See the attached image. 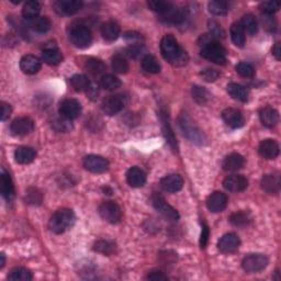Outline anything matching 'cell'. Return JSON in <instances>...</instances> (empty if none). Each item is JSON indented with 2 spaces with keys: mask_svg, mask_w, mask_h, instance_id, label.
Wrapping results in <instances>:
<instances>
[{
  "mask_svg": "<svg viewBox=\"0 0 281 281\" xmlns=\"http://www.w3.org/2000/svg\"><path fill=\"white\" fill-rule=\"evenodd\" d=\"M41 60L36 56L28 54L20 60V68L28 75H33L41 70Z\"/></svg>",
  "mask_w": 281,
  "mask_h": 281,
  "instance_id": "obj_22",
  "label": "cell"
},
{
  "mask_svg": "<svg viewBox=\"0 0 281 281\" xmlns=\"http://www.w3.org/2000/svg\"><path fill=\"white\" fill-rule=\"evenodd\" d=\"M70 41L78 48H87L92 42V33L86 26L78 24L70 28L68 33Z\"/></svg>",
  "mask_w": 281,
  "mask_h": 281,
  "instance_id": "obj_5",
  "label": "cell"
},
{
  "mask_svg": "<svg viewBox=\"0 0 281 281\" xmlns=\"http://www.w3.org/2000/svg\"><path fill=\"white\" fill-rule=\"evenodd\" d=\"M30 26L38 33H46L52 28V21L48 16H38L30 22Z\"/></svg>",
  "mask_w": 281,
  "mask_h": 281,
  "instance_id": "obj_39",
  "label": "cell"
},
{
  "mask_svg": "<svg viewBox=\"0 0 281 281\" xmlns=\"http://www.w3.org/2000/svg\"><path fill=\"white\" fill-rule=\"evenodd\" d=\"M111 64L112 70L118 74H126L128 70V62L121 54H116L111 60Z\"/></svg>",
  "mask_w": 281,
  "mask_h": 281,
  "instance_id": "obj_41",
  "label": "cell"
},
{
  "mask_svg": "<svg viewBox=\"0 0 281 281\" xmlns=\"http://www.w3.org/2000/svg\"><path fill=\"white\" fill-rule=\"evenodd\" d=\"M280 8V4L277 2H262L260 6V9L264 14L266 16H272L274 14H276Z\"/></svg>",
  "mask_w": 281,
  "mask_h": 281,
  "instance_id": "obj_50",
  "label": "cell"
},
{
  "mask_svg": "<svg viewBox=\"0 0 281 281\" xmlns=\"http://www.w3.org/2000/svg\"><path fill=\"white\" fill-rule=\"evenodd\" d=\"M82 7L80 0H58L53 4L56 14L60 16H72L77 14Z\"/></svg>",
  "mask_w": 281,
  "mask_h": 281,
  "instance_id": "obj_12",
  "label": "cell"
},
{
  "mask_svg": "<svg viewBox=\"0 0 281 281\" xmlns=\"http://www.w3.org/2000/svg\"><path fill=\"white\" fill-rule=\"evenodd\" d=\"M87 96L89 97V99L92 100H96L98 98L99 96V86L96 82H90V86L87 89Z\"/></svg>",
  "mask_w": 281,
  "mask_h": 281,
  "instance_id": "obj_56",
  "label": "cell"
},
{
  "mask_svg": "<svg viewBox=\"0 0 281 281\" xmlns=\"http://www.w3.org/2000/svg\"><path fill=\"white\" fill-rule=\"evenodd\" d=\"M150 201L152 204L155 208V210L160 213L166 220L170 222H177L179 220V213L177 212V210L174 209L170 204H168L162 194L155 192L152 196Z\"/></svg>",
  "mask_w": 281,
  "mask_h": 281,
  "instance_id": "obj_6",
  "label": "cell"
},
{
  "mask_svg": "<svg viewBox=\"0 0 281 281\" xmlns=\"http://www.w3.org/2000/svg\"><path fill=\"white\" fill-rule=\"evenodd\" d=\"M260 118L262 126L266 128H274L279 122V114L276 109L272 106H265L260 112Z\"/></svg>",
  "mask_w": 281,
  "mask_h": 281,
  "instance_id": "obj_29",
  "label": "cell"
},
{
  "mask_svg": "<svg viewBox=\"0 0 281 281\" xmlns=\"http://www.w3.org/2000/svg\"><path fill=\"white\" fill-rule=\"evenodd\" d=\"M160 52L168 63L172 66L182 67L187 65L189 62V56L186 50L179 46L175 36L167 34L160 41Z\"/></svg>",
  "mask_w": 281,
  "mask_h": 281,
  "instance_id": "obj_1",
  "label": "cell"
},
{
  "mask_svg": "<svg viewBox=\"0 0 281 281\" xmlns=\"http://www.w3.org/2000/svg\"><path fill=\"white\" fill-rule=\"evenodd\" d=\"M258 152H260V156L264 157L265 160H274L278 157L280 148L276 140L267 138L262 140Z\"/></svg>",
  "mask_w": 281,
  "mask_h": 281,
  "instance_id": "obj_20",
  "label": "cell"
},
{
  "mask_svg": "<svg viewBox=\"0 0 281 281\" xmlns=\"http://www.w3.org/2000/svg\"><path fill=\"white\" fill-rule=\"evenodd\" d=\"M148 279L153 281H166L168 280V277L167 274H165L160 270H153L148 274Z\"/></svg>",
  "mask_w": 281,
  "mask_h": 281,
  "instance_id": "obj_55",
  "label": "cell"
},
{
  "mask_svg": "<svg viewBox=\"0 0 281 281\" xmlns=\"http://www.w3.org/2000/svg\"><path fill=\"white\" fill-rule=\"evenodd\" d=\"M222 119L226 124L232 128H240L244 126L245 120L242 112L234 108H228L222 112Z\"/></svg>",
  "mask_w": 281,
  "mask_h": 281,
  "instance_id": "obj_17",
  "label": "cell"
},
{
  "mask_svg": "<svg viewBox=\"0 0 281 281\" xmlns=\"http://www.w3.org/2000/svg\"><path fill=\"white\" fill-rule=\"evenodd\" d=\"M52 128L58 132L67 133L72 128V124L70 120L66 119V118L60 116V118H56V119H54L52 121Z\"/></svg>",
  "mask_w": 281,
  "mask_h": 281,
  "instance_id": "obj_46",
  "label": "cell"
},
{
  "mask_svg": "<svg viewBox=\"0 0 281 281\" xmlns=\"http://www.w3.org/2000/svg\"><path fill=\"white\" fill-rule=\"evenodd\" d=\"M235 70H236V72H238V74L242 77L252 78L255 76L254 67L248 63H245V62H240V63H238V65H236Z\"/></svg>",
  "mask_w": 281,
  "mask_h": 281,
  "instance_id": "obj_48",
  "label": "cell"
},
{
  "mask_svg": "<svg viewBox=\"0 0 281 281\" xmlns=\"http://www.w3.org/2000/svg\"><path fill=\"white\" fill-rule=\"evenodd\" d=\"M192 97L199 104H206L210 99V94L204 87L194 86L192 87Z\"/></svg>",
  "mask_w": 281,
  "mask_h": 281,
  "instance_id": "obj_47",
  "label": "cell"
},
{
  "mask_svg": "<svg viewBox=\"0 0 281 281\" xmlns=\"http://www.w3.org/2000/svg\"><path fill=\"white\" fill-rule=\"evenodd\" d=\"M230 33H231V38L236 46L243 48L245 46L246 33L240 22H236V24H232L231 29H230Z\"/></svg>",
  "mask_w": 281,
  "mask_h": 281,
  "instance_id": "obj_32",
  "label": "cell"
},
{
  "mask_svg": "<svg viewBox=\"0 0 281 281\" xmlns=\"http://www.w3.org/2000/svg\"><path fill=\"white\" fill-rule=\"evenodd\" d=\"M99 214L106 222L116 224L122 218V210L114 201H104L99 206Z\"/></svg>",
  "mask_w": 281,
  "mask_h": 281,
  "instance_id": "obj_8",
  "label": "cell"
},
{
  "mask_svg": "<svg viewBox=\"0 0 281 281\" xmlns=\"http://www.w3.org/2000/svg\"><path fill=\"white\" fill-rule=\"evenodd\" d=\"M75 218H76L72 210L63 208V209L56 211L50 216L48 221V228L55 234H63L67 230L74 226Z\"/></svg>",
  "mask_w": 281,
  "mask_h": 281,
  "instance_id": "obj_2",
  "label": "cell"
},
{
  "mask_svg": "<svg viewBox=\"0 0 281 281\" xmlns=\"http://www.w3.org/2000/svg\"><path fill=\"white\" fill-rule=\"evenodd\" d=\"M262 189L269 194H276L280 190V179L278 175H266L260 182Z\"/></svg>",
  "mask_w": 281,
  "mask_h": 281,
  "instance_id": "obj_30",
  "label": "cell"
},
{
  "mask_svg": "<svg viewBox=\"0 0 281 281\" xmlns=\"http://www.w3.org/2000/svg\"><path fill=\"white\" fill-rule=\"evenodd\" d=\"M60 114L68 120H75L82 114V104L76 99H65L60 104Z\"/></svg>",
  "mask_w": 281,
  "mask_h": 281,
  "instance_id": "obj_10",
  "label": "cell"
},
{
  "mask_svg": "<svg viewBox=\"0 0 281 281\" xmlns=\"http://www.w3.org/2000/svg\"><path fill=\"white\" fill-rule=\"evenodd\" d=\"M228 206V196L221 191H216L211 194L206 199V206L211 212L218 213L226 210Z\"/></svg>",
  "mask_w": 281,
  "mask_h": 281,
  "instance_id": "obj_16",
  "label": "cell"
},
{
  "mask_svg": "<svg viewBox=\"0 0 281 281\" xmlns=\"http://www.w3.org/2000/svg\"><path fill=\"white\" fill-rule=\"evenodd\" d=\"M230 222H231L232 226L236 228H246L252 222V218L247 212L244 211H238L235 212L233 214L230 216Z\"/></svg>",
  "mask_w": 281,
  "mask_h": 281,
  "instance_id": "obj_36",
  "label": "cell"
},
{
  "mask_svg": "<svg viewBox=\"0 0 281 281\" xmlns=\"http://www.w3.org/2000/svg\"><path fill=\"white\" fill-rule=\"evenodd\" d=\"M210 236V230L209 226L206 223L202 224V232H201V238H200V247L201 248H206L208 240H209Z\"/></svg>",
  "mask_w": 281,
  "mask_h": 281,
  "instance_id": "obj_54",
  "label": "cell"
},
{
  "mask_svg": "<svg viewBox=\"0 0 281 281\" xmlns=\"http://www.w3.org/2000/svg\"><path fill=\"white\" fill-rule=\"evenodd\" d=\"M94 250L104 256H111L116 252V245L112 240H100L94 244Z\"/></svg>",
  "mask_w": 281,
  "mask_h": 281,
  "instance_id": "obj_31",
  "label": "cell"
},
{
  "mask_svg": "<svg viewBox=\"0 0 281 281\" xmlns=\"http://www.w3.org/2000/svg\"><path fill=\"white\" fill-rule=\"evenodd\" d=\"M142 68L150 74H158L160 72V65L155 56L148 54L142 60Z\"/></svg>",
  "mask_w": 281,
  "mask_h": 281,
  "instance_id": "obj_37",
  "label": "cell"
},
{
  "mask_svg": "<svg viewBox=\"0 0 281 281\" xmlns=\"http://www.w3.org/2000/svg\"><path fill=\"white\" fill-rule=\"evenodd\" d=\"M245 166V158L238 153L228 155L222 162V167L226 172H238Z\"/></svg>",
  "mask_w": 281,
  "mask_h": 281,
  "instance_id": "obj_24",
  "label": "cell"
},
{
  "mask_svg": "<svg viewBox=\"0 0 281 281\" xmlns=\"http://www.w3.org/2000/svg\"><path fill=\"white\" fill-rule=\"evenodd\" d=\"M41 12V4L38 2H26L22 9V16L26 20H34Z\"/></svg>",
  "mask_w": 281,
  "mask_h": 281,
  "instance_id": "obj_34",
  "label": "cell"
},
{
  "mask_svg": "<svg viewBox=\"0 0 281 281\" xmlns=\"http://www.w3.org/2000/svg\"><path fill=\"white\" fill-rule=\"evenodd\" d=\"M200 75L202 78H204V80H206L208 82H212L218 80V76H220V72L213 68H206L201 72Z\"/></svg>",
  "mask_w": 281,
  "mask_h": 281,
  "instance_id": "obj_52",
  "label": "cell"
},
{
  "mask_svg": "<svg viewBox=\"0 0 281 281\" xmlns=\"http://www.w3.org/2000/svg\"><path fill=\"white\" fill-rule=\"evenodd\" d=\"M179 126H180L184 136L192 143L198 145H204L206 143V140L204 134L194 124V122L187 114H182L179 116Z\"/></svg>",
  "mask_w": 281,
  "mask_h": 281,
  "instance_id": "obj_3",
  "label": "cell"
},
{
  "mask_svg": "<svg viewBox=\"0 0 281 281\" xmlns=\"http://www.w3.org/2000/svg\"><path fill=\"white\" fill-rule=\"evenodd\" d=\"M0 191L4 199L10 202L14 196V186L9 174L2 168V174H0Z\"/></svg>",
  "mask_w": 281,
  "mask_h": 281,
  "instance_id": "obj_21",
  "label": "cell"
},
{
  "mask_svg": "<svg viewBox=\"0 0 281 281\" xmlns=\"http://www.w3.org/2000/svg\"><path fill=\"white\" fill-rule=\"evenodd\" d=\"M36 152L29 146H20L14 152V160L18 164L28 165L36 160Z\"/></svg>",
  "mask_w": 281,
  "mask_h": 281,
  "instance_id": "obj_26",
  "label": "cell"
},
{
  "mask_svg": "<svg viewBox=\"0 0 281 281\" xmlns=\"http://www.w3.org/2000/svg\"><path fill=\"white\" fill-rule=\"evenodd\" d=\"M187 18V11L182 8H178L176 6L167 11V12L160 14V20L167 24H180Z\"/></svg>",
  "mask_w": 281,
  "mask_h": 281,
  "instance_id": "obj_15",
  "label": "cell"
},
{
  "mask_svg": "<svg viewBox=\"0 0 281 281\" xmlns=\"http://www.w3.org/2000/svg\"><path fill=\"white\" fill-rule=\"evenodd\" d=\"M32 274L26 268L16 267L8 274V279L11 281H31Z\"/></svg>",
  "mask_w": 281,
  "mask_h": 281,
  "instance_id": "obj_42",
  "label": "cell"
},
{
  "mask_svg": "<svg viewBox=\"0 0 281 281\" xmlns=\"http://www.w3.org/2000/svg\"><path fill=\"white\" fill-rule=\"evenodd\" d=\"M209 26H210V31H211V36H223L224 33L221 29V26H218L216 21H210L209 22Z\"/></svg>",
  "mask_w": 281,
  "mask_h": 281,
  "instance_id": "obj_57",
  "label": "cell"
},
{
  "mask_svg": "<svg viewBox=\"0 0 281 281\" xmlns=\"http://www.w3.org/2000/svg\"><path fill=\"white\" fill-rule=\"evenodd\" d=\"M146 53V48L143 46L142 43L140 44H132V46H128L126 48V54L130 56L132 58H144Z\"/></svg>",
  "mask_w": 281,
  "mask_h": 281,
  "instance_id": "obj_49",
  "label": "cell"
},
{
  "mask_svg": "<svg viewBox=\"0 0 281 281\" xmlns=\"http://www.w3.org/2000/svg\"><path fill=\"white\" fill-rule=\"evenodd\" d=\"M126 182L133 188L143 187L146 182V175L140 168L134 166L126 172Z\"/></svg>",
  "mask_w": 281,
  "mask_h": 281,
  "instance_id": "obj_25",
  "label": "cell"
},
{
  "mask_svg": "<svg viewBox=\"0 0 281 281\" xmlns=\"http://www.w3.org/2000/svg\"><path fill=\"white\" fill-rule=\"evenodd\" d=\"M84 167L88 172L101 174L109 170V162L99 155H88L84 158Z\"/></svg>",
  "mask_w": 281,
  "mask_h": 281,
  "instance_id": "obj_11",
  "label": "cell"
},
{
  "mask_svg": "<svg viewBox=\"0 0 281 281\" xmlns=\"http://www.w3.org/2000/svg\"><path fill=\"white\" fill-rule=\"evenodd\" d=\"M11 111H12V109H11L10 104H6V102L2 104V121H6L7 119H9V116L11 114Z\"/></svg>",
  "mask_w": 281,
  "mask_h": 281,
  "instance_id": "obj_58",
  "label": "cell"
},
{
  "mask_svg": "<svg viewBox=\"0 0 281 281\" xmlns=\"http://www.w3.org/2000/svg\"><path fill=\"white\" fill-rule=\"evenodd\" d=\"M184 186L182 177L178 174H170L166 177H164L160 180V187L162 189L166 191V192L175 194L178 192L179 190H182Z\"/></svg>",
  "mask_w": 281,
  "mask_h": 281,
  "instance_id": "obj_18",
  "label": "cell"
},
{
  "mask_svg": "<svg viewBox=\"0 0 281 281\" xmlns=\"http://www.w3.org/2000/svg\"><path fill=\"white\" fill-rule=\"evenodd\" d=\"M0 257H2V262H0V268H2L4 266V262H6V257H4V252L2 255H0Z\"/></svg>",
  "mask_w": 281,
  "mask_h": 281,
  "instance_id": "obj_60",
  "label": "cell"
},
{
  "mask_svg": "<svg viewBox=\"0 0 281 281\" xmlns=\"http://www.w3.org/2000/svg\"><path fill=\"white\" fill-rule=\"evenodd\" d=\"M101 87L106 89V90L114 92L121 87V80L114 75H104L101 77Z\"/></svg>",
  "mask_w": 281,
  "mask_h": 281,
  "instance_id": "obj_43",
  "label": "cell"
},
{
  "mask_svg": "<svg viewBox=\"0 0 281 281\" xmlns=\"http://www.w3.org/2000/svg\"><path fill=\"white\" fill-rule=\"evenodd\" d=\"M240 245V240L235 233H228L223 235L218 242V248L223 254H231L238 250Z\"/></svg>",
  "mask_w": 281,
  "mask_h": 281,
  "instance_id": "obj_14",
  "label": "cell"
},
{
  "mask_svg": "<svg viewBox=\"0 0 281 281\" xmlns=\"http://www.w3.org/2000/svg\"><path fill=\"white\" fill-rule=\"evenodd\" d=\"M101 36L106 41L114 42L120 36V26L114 21H106L100 28Z\"/></svg>",
  "mask_w": 281,
  "mask_h": 281,
  "instance_id": "obj_28",
  "label": "cell"
},
{
  "mask_svg": "<svg viewBox=\"0 0 281 281\" xmlns=\"http://www.w3.org/2000/svg\"><path fill=\"white\" fill-rule=\"evenodd\" d=\"M272 54L274 58H276L278 60H280L281 58V48H280V43H276V46H274L272 48Z\"/></svg>",
  "mask_w": 281,
  "mask_h": 281,
  "instance_id": "obj_59",
  "label": "cell"
},
{
  "mask_svg": "<svg viewBox=\"0 0 281 281\" xmlns=\"http://www.w3.org/2000/svg\"><path fill=\"white\" fill-rule=\"evenodd\" d=\"M70 85L77 92H87V89L90 86V80L85 75L77 74L70 78Z\"/></svg>",
  "mask_w": 281,
  "mask_h": 281,
  "instance_id": "obj_38",
  "label": "cell"
},
{
  "mask_svg": "<svg viewBox=\"0 0 281 281\" xmlns=\"http://www.w3.org/2000/svg\"><path fill=\"white\" fill-rule=\"evenodd\" d=\"M160 120H162V133H164L165 138L167 140L168 144L170 145V148L178 152V145H177L176 138H175V136H174L170 120H168V116L164 110L160 111Z\"/></svg>",
  "mask_w": 281,
  "mask_h": 281,
  "instance_id": "obj_27",
  "label": "cell"
},
{
  "mask_svg": "<svg viewBox=\"0 0 281 281\" xmlns=\"http://www.w3.org/2000/svg\"><path fill=\"white\" fill-rule=\"evenodd\" d=\"M201 56L214 64L223 65L226 62V50L216 40L208 42L201 46Z\"/></svg>",
  "mask_w": 281,
  "mask_h": 281,
  "instance_id": "obj_4",
  "label": "cell"
},
{
  "mask_svg": "<svg viewBox=\"0 0 281 281\" xmlns=\"http://www.w3.org/2000/svg\"><path fill=\"white\" fill-rule=\"evenodd\" d=\"M228 92L233 99L242 101V102H246L248 100V92H247V89L244 86L238 85V84H228Z\"/></svg>",
  "mask_w": 281,
  "mask_h": 281,
  "instance_id": "obj_33",
  "label": "cell"
},
{
  "mask_svg": "<svg viewBox=\"0 0 281 281\" xmlns=\"http://www.w3.org/2000/svg\"><path fill=\"white\" fill-rule=\"evenodd\" d=\"M209 11L214 16H226L228 12L230 6L226 2H218V0H214V2H210L208 4Z\"/></svg>",
  "mask_w": 281,
  "mask_h": 281,
  "instance_id": "obj_44",
  "label": "cell"
},
{
  "mask_svg": "<svg viewBox=\"0 0 281 281\" xmlns=\"http://www.w3.org/2000/svg\"><path fill=\"white\" fill-rule=\"evenodd\" d=\"M124 38L128 43H131V46H132V44H140V41L143 40L142 36H140V33L134 32V31L126 32L124 34Z\"/></svg>",
  "mask_w": 281,
  "mask_h": 281,
  "instance_id": "obj_53",
  "label": "cell"
},
{
  "mask_svg": "<svg viewBox=\"0 0 281 281\" xmlns=\"http://www.w3.org/2000/svg\"><path fill=\"white\" fill-rule=\"evenodd\" d=\"M42 60L46 62L48 65L56 66L60 63L62 60H63V55H62V53L60 52L58 46H56L55 44L50 46V44L48 43L43 48Z\"/></svg>",
  "mask_w": 281,
  "mask_h": 281,
  "instance_id": "obj_23",
  "label": "cell"
},
{
  "mask_svg": "<svg viewBox=\"0 0 281 281\" xmlns=\"http://www.w3.org/2000/svg\"><path fill=\"white\" fill-rule=\"evenodd\" d=\"M148 6L152 11H154V12H157L158 14H162L167 12L174 4L170 2H162V0H150V2H148Z\"/></svg>",
  "mask_w": 281,
  "mask_h": 281,
  "instance_id": "obj_45",
  "label": "cell"
},
{
  "mask_svg": "<svg viewBox=\"0 0 281 281\" xmlns=\"http://www.w3.org/2000/svg\"><path fill=\"white\" fill-rule=\"evenodd\" d=\"M128 102V98L123 94H116L106 97L102 102V110L106 114L114 116L119 114Z\"/></svg>",
  "mask_w": 281,
  "mask_h": 281,
  "instance_id": "obj_7",
  "label": "cell"
},
{
  "mask_svg": "<svg viewBox=\"0 0 281 281\" xmlns=\"http://www.w3.org/2000/svg\"><path fill=\"white\" fill-rule=\"evenodd\" d=\"M26 201L28 204L38 206L42 202V194L36 188H30L26 191Z\"/></svg>",
  "mask_w": 281,
  "mask_h": 281,
  "instance_id": "obj_51",
  "label": "cell"
},
{
  "mask_svg": "<svg viewBox=\"0 0 281 281\" xmlns=\"http://www.w3.org/2000/svg\"><path fill=\"white\" fill-rule=\"evenodd\" d=\"M223 187L231 192H240L248 187V180L242 175H232L224 179Z\"/></svg>",
  "mask_w": 281,
  "mask_h": 281,
  "instance_id": "obj_19",
  "label": "cell"
},
{
  "mask_svg": "<svg viewBox=\"0 0 281 281\" xmlns=\"http://www.w3.org/2000/svg\"><path fill=\"white\" fill-rule=\"evenodd\" d=\"M268 258L264 254H250L242 262V267L248 274H255L264 270L268 266Z\"/></svg>",
  "mask_w": 281,
  "mask_h": 281,
  "instance_id": "obj_9",
  "label": "cell"
},
{
  "mask_svg": "<svg viewBox=\"0 0 281 281\" xmlns=\"http://www.w3.org/2000/svg\"><path fill=\"white\" fill-rule=\"evenodd\" d=\"M34 130V122L28 116L18 118L12 121L10 126V131L14 136H24Z\"/></svg>",
  "mask_w": 281,
  "mask_h": 281,
  "instance_id": "obj_13",
  "label": "cell"
},
{
  "mask_svg": "<svg viewBox=\"0 0 281 281\" xmlns=\"http://www.w3.org/2000/svg\"><path fill=\"white\" fill-rule=\"evenodd\" d=\"M85 68L88 70L89 74H92L94 76H99V75H102L106 72V64L102 60H100L98 58H90L86 60Z\"/></svg>",
  "mask_w": 281,
  "mask_h": 281,
  "instance_id": "obj_35",
  "label": "cell"
},
{
  "mask_svg": "<svg viewBox=\"0 0 281 281\" xmlns=\"http://www.w3.org/2000/svg\"><path fill=\"white\" fill-rule=\"evenodd\" d=\"M240 26L243 28L245 33L247 32L250 36H255L258 31V24L256 18L252 14H245L240 20Z\"/></svg>",
  "mask_w": 281,
  "mask_h": 281,
  "instance_id": "obj_40",
  "label": "cell"
}]
</instances>
